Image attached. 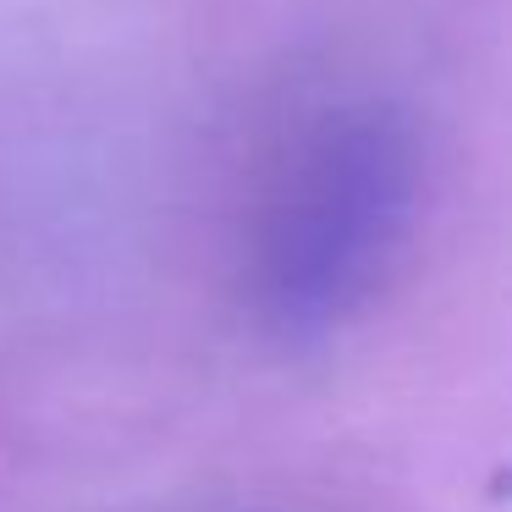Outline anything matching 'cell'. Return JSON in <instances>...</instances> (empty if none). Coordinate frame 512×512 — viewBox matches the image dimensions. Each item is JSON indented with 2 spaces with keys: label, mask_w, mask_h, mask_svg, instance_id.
Segmentation results:
<instances>
[{
  "label": "cell",
  "mask_w": 512,
  "mask_h": 512,
  "mask_svg": "<svg viewBox=\"0 0 512 512\" xmlns=\"http://www.w3.org/2000/svg\"><path fill=\"white\" fill-rule=\"evenodd\" d=\"M424 199L419 133L391 105H342L287 149L248 237V303L281 342L347 325L408 254Z\"/></svg>",
  "instance_id": "6da1fadb"
}]
</instances>
